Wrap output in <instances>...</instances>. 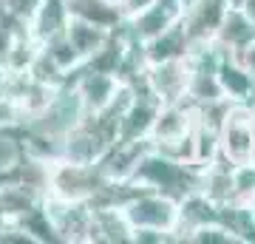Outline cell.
I'll return each mask as SVG.
<instances>
[{
  "instance_id": "obj_1",
  "label": "cell",
  "mask_w": 255,
  "mask_h": 244,
  "mask_svg": "<svg viewBox=\"0 0 255 244\" xmlns=\"http://www.w3.org/2000/svg\"><path fill=\"white\" fill-rule=\"evenodd\" d=\"M201 171L204 168H199V165L182 162V159H173V156H164L159 151H147L139 159V165L133 168L130 179L136 182L139 188L156 190V193H164L170 199L182 202L187 193L199 190Z\"/></svg>"
},
{
  "instance_id": "obj_2",
  "label": "cell",
  "mask_w": 255,
  "mask_h": 244,
  "mask_svg": "<svg viewBox=\"0 0 255 244\" xmlns=\"http://www.w3.org/2000/svg\"><path fill=\"white\" fill-rule=\"evenodd\" d=\"M82 117H85V105H82L80 94H77L71 77H68V82H63V85L57 88V94L51 97V102H48L46 108L40 111V114H34V117L20 119V122H23V128L31 131V134H40V136H48V139L63 142L65 134H68Z\"/></svg>"
},
{
  "instance_id": "obj_3",
  "label": "cell",
  "mask_w": 255,
  "mask_h": 244,
  "mask_svg": "<svg viewBox=\"0 0 255 244\" xmlns=\"http://www.w3.org/2000/svg\"><path fill=\"white\" fill-rule=\"evenodd\" d=\"M219 156L230 165L253 162L255 156V108L250 102H230L219 125Z\"/></svg>"
},
{
  "instance_id": "obj_4",
  "label": "cell",
  "mask_w": 255,
  "mask_h": 244,
  "mask_svg": "<svg viewBox=\"0 0 255 244\" xmlns=\"http://www.w3.org/2000/svg\"><path fill=\"white\" fill-rule=\"evenodd\" d=\"M108 179L100 171V165H80L68 159H57L48 168V196L65 202H91V196L100 190V185Z\"/></svg>"
},
{
  "instance_id": "obj_5",
  "label": "cell",
  "mask_w": 255,
  "mask_h": 244,
  "mask_svg": "<svg viewBox=\"0 0 255 244\" xmlns=\"http://www.w3.org/2000/svg\"><path fill=\"white\" fill-rule=\"evenodd\" d=\"M130 230L136 227H153V230H164L176 239V222H179V202L156 193V190H142L133 199H128L122 205Z\"/></svg>"
},
{
  "instance_id": "obj_6",
  "label": "cell",
  "mask_w": 255,
  "mask_h": 244,
  "mask_svg": "<svg viewBox=\"0 0 255 244\" xmlns=\"http://www.w3.org/2000/svg\"><path fill=\"white\" fill-rule=\"evenodd\" d=\"M142 77H145V85L150 88V94H153L162 105L187 100V80H190V68H187V63H184V57L147 63L145 71H142Z\"/></svg>"
},
{
  "instance_id": "obj_7",
  "label": "cell",
  "mask_w": 255,
  "mask_h": 244,
  "mask_svg": "<svg viewBox=\"0 0 255 244\" xmlns=\"http://www.w3.org/2000/svg\"><path fill=\"white\" fill-rule=\"evenodd\" d=\"M71 82L77 94H80L82 105H85V114H97V111L108 108L111 100L117 97L119 91V77L108 71H97V68H85L80 65L77 71H71Z\"/></svg>"
},
{
  "instance_id": "obj_8",
  "label": "cell",
  "mask_w": 255,
  "mask_h": 244,
  "mask_svg": "<svg viewBox=\"0 0 255 244\" xmlns=\"http://www.w3.org/2000/svg\"><path fill=\"white\" fill-rule=\"evenodd\" d=\"M193 122H196V105L193 102H167V105H159L153 117V125H150V134L147 139L153 145H164V142H179L193 131Z\"/></svg>"
},
{
  "instance_id": "obj_9",
  "label": "cell",
  "mask_w": 255,
  "mask_h": 244,
  "mask_svg": "<svg viewBox=\"0 0 255 244\" xmlns=\"http://www.w3.org/2000/svg\"><path fill=\"white\" fill-rule=\"evenodd\" d=\"M253 37H255V23L238 6H227L219 28H216V34H213V40L221 45V51L230 57H236Z\"/></svg>"
},
{
  "instance_id": "obj_10",
  "label": "cell",
  "mask_w": 255,
  "mask_h": 244,
  "mask_svg": "<svg viewBox=\"0 0 255 244\" xmlns=\"http://www.w3.org/2000/svg\"><path fill=\"white\" fill-rule=\"evenodd\" d=\"M227 11V0H199L193 9H187L182 14V26L187 40H210L216 34L221 17Z\"/></svg>"
},
{
  "instance_id": "obj_11",
  "label": "cell",
  "mask_w": 255,
  "mask_h": 244,
  "mask_svg": "<svg viewBox=\"0 0 255 244\" xmlns=\"http://www.w3.org/2000/svg\"><path fill=\"white\" fill-rule=\"evenodd\" d=\"M65 23H68V6H65V0H40L37 9L31 11V17L26 20V28L37 43H46L51 37L63 34Z\"/></svg>"
},
{
  "instance_id": "obj_12",
  "label": "cell",
  "mask_w": 255,
  "mask_h": 244,
  "mask_svg": "<svg viewBox=\"0 0 255 244\" xmlns=\"http://www.w3.org/2000/svg\"><path fill=\"white\" fill-rule=\"evenodd\" d=\"M219 88L224 94V100L230 102H250L253 100V91H255V77L244 68L241 60L224 54L219 63Z\"/></svg>"
},
{
  "instance_id": "obj_13",
  "label": "cell",
  "mask_w": 255,
  "mask_h": 244,
  "mask_svg": "<svg viewBox=\"0 0 255 244\" xmlns=\"http://www.w3.org/2000/svg\"><path fill=\"white\" fill-rule=\"evenodd\" d=\"M111 31H114V28L97 26V23L82 20V17H68V23H65V37H68L71 48L77 51V57H80V65L85 63V60H91L102 45L108 43Z\"/></svg>"
},
{
  "instance_id": "obj_14",
  "label": "cell",
  "mask_w": 255,
  "mask_h": 244,
  "mask_svg": "<svg viewBox=\"0 0 255 244\" xmlns=\"http://www.w3.org/2000/svg\"><path fill=\"white\" fill-rule=\"evenodd\" d=\"M88 242H108V244L130 242V225H128L122 208H91Z\"/></svg>"
},
{
  "instance_id": "obj_15",
  "label": "cell",
  "mask_w": 255,
  "mask_h": 244,
  "mask_svg": "<svg viewBox=\"0 0 255 244\" xmlns=\"http://www.w3.org/2000/svg\"><path fill=\"white\" fill-rule=\"evenodd\" d=\"M139 45H142V57H145V63H159V60L184 57L187 54L190 40H187V34H184L182 20H179V23H173L170 28H164L162 34L150 37V40H145V43H139Z\"/></svg>"
},
{
  "instance_id": "obj_16",
  "label": "cell",
  "mask_w": 255,
  "mask_h": 244,
  "mask_svg": "<svg viewBox=\"0 0 255 244\" xmlns=\"http://www.w3.org/2000/svg\"><path fill=\"white\" fill-rule=\"evenodd\" d=\"M182 242H193V244H238L236 236L230 233L224 225H219V222H207V225L193 227Z\"/></svg>"
},
{
  "instance_id": "obj_17",
  "label": "cell",
  "mask_w": 255,
  "mask_h": 244,
  "mask_svg": "<svg viewBox=\"0 0 255 244\" xmlns=\"http://www.w3.org/2000/svg\"><path fill=\"white\" fill-rule=\"evenodd\" d=\"M23 156V145L9 125L0 128V173H9Z\"/></svg>"
},
{
  "instance_id": "obj_18",
  "label": "cell",
  "mask_w": 255,
  "mask_h": 244,
  "mask_svg": "<svg viewBox=\"0 0 255 244\" xmlns=\"http://www.w3.org/2000/svg\"><path fill=\"white\" fill-rule=\"evenodd\" d=\"M130 242H139V244H167V242H176V239L170 233H164V230L136 227V230H130Z\"/></svg>"
},
{
  "instance_id": "obj_19",
  "label": "cell",
  "mask_w": 255,
  "mask_h": 244,
  "mask_svg": "<svg viewBox=\"0 0 255 244\" xmlns=\"http://www.w3.org/2000/svg\"><path fill=\"white\" fill-rule=\"evenodd\" d=\"M236 60H241V63H244V68H247V71H250V74L255 77V37H253V40H250V43L244 45V48H241V51H238V54H236Z\"/></svg>"
},
{
  "instance_id": "obj_20",
  "label": "cell",
  "mask_w": 255,
  "mask_h": 244,
  "mask_svg": "<svg viewBox=\"0 0 255 244\" xmlns=\"http://www.w3.org/2000/svg\"><path fill=\"white\" fill-rule=\"evenodd\" d=\"M153 0H122L119 3V9H122V17H133V14H139V11H145L147 6H150Z\"/></svg>"
},
{
  "instance_id": "obj_21",
  "label": "cell",
  "mask_w": 255,
  "mask_h": 244,
  "mask_svg": "<svg viewBox=\"0 0 255 244\" xmlns=\"http://www.w3.org/2000/svg\"><path fill=\"white\" fill-rule=\"evenodd\" d=\"M250 105H253V108H255V91H253V100H250Z\"/></svg>"
},
{
  "instance_id": "obj_22",
  "label": "cell",
  "mask_w": 255,
  "mask_h": 244,
  "mask_svg": "<svg viewBox=\"0 0 255 244\" xmlns=\"http://www.w3.org/2000/svg\"><path fill=\"white\" fill-rule=\"evenodd\" d=\"M250 208H253V210H255V199H253V205H250Z\"/></svg>"
},
{
  "instance_id": "obj_23",
  "label": "cell",
  "mask_w": 255,
  "mask_h": 244,
  "mask_svg": "<svg viewBox=\"0 0 255 244\" xmlns=\"http://www.w3.org/2000/svg\"><path fill=\"white\" fill-rule=\"evenodd\" d=\"M253 162H255V156H253Z\"/></svg>"
}]
</instances>
